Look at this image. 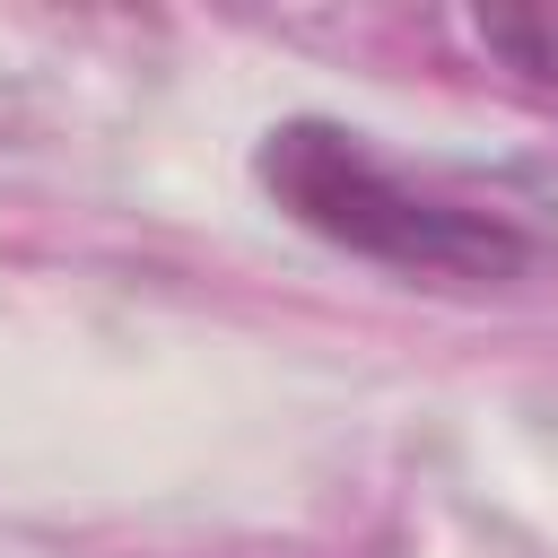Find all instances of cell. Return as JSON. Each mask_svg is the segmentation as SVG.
Wrapping results in <instances>:
<instances>
[{"label":"cell","instance_id":"obj_1","mask_svg":"<svg viewBox=\"0 0 558 558\" xmlns=\"http://www.w3.org/2000/svg\"><path fill=\"white\" fill-rule=\"evenodd\" d=\"M262 192L323 244L357 253V262H384L401 279H436V288H506L541 262V235L497 209V201H462V192H436L418 174H401L392 157L366 148V131L349 122H323V113H296L279 131H262V157H253Z\"/></svg>","mask_w":558,"mask_h":558},{"label":"cell","instance_id":"obj_2","mask_svg":"<svg viewBox=\"0 0 558 558\" xmlns=\"http://www.w3.org/2000/svg\"><path fill=\"white\" fill-rule=\"evenodd\" d=\"M471 44L541 105H558V0H497L471 9Z\"/></svg>","mask_w":558,"mask_h":558}]
</instances>
